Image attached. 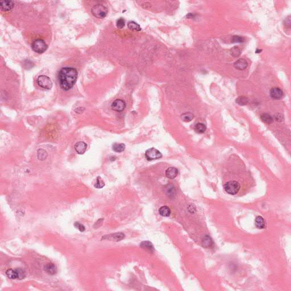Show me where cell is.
I'll use <instances>...</instances> for the list:
<instances>
[{"instance_id": "6da1fadb", "label": "cell", "mask_w": 291, "mask_h": 291, "mask_svg": "<svg viewBox=\"0 0 291 291\" xmlns=\"http://www.w3.org/2000/svg\"><path fill=\"white\" fill-rule=\"evenodd\" d=\"M78 76L76 69L72 67H64L60 70L58 74L60 86L63 91H69L75 84Z\"/></svg>"}, {"instance_id": "7a4b0ae2", "label": "cell", "mask_w": 291, "mask_h": 291, "mask_svg": "<svg viewBox=\"0 0 291 291\" xmlns=\"http://www.w3.org/2000/svg\"><path fill=\"white\" fill-rule=\"evenodd\" d=\"M6 275L11 279L22 280L26 276L25 271L21 268L9 269L6 271Z\"/></svg>"}, {"instance_id": "3957f363", "label": "cell", "mask_w": 291, "mask_h": 291, "mask_svg": "<svg viewBox=\"0 0 291 291\" xmlns=\"http://www.w3.org/2000/svg\"><path fill=\"white\" fill-rule=\"evenodd\" d=\"M108 13V10L105 6L97 4L93 7L92 9V14L97 18H105Z\"/></svg>"}, {"instance_id": "277c9868", "label": "cell", "mask_w": 291, "mask_h": 291, "mask_svg": "<svg viewBox=\"0 0 291 291\" xmlns=\"http://www.w3.org/2000/svg\"><path fill=\"white\" fill-rule=\"evenodd\" d=\"M240 184L236 181L227 182L224 185V189L225 191L231 195L236 194L240 190Z\"/></svg>"}, {"instance_id": "5b68a950", "label": "cell", "mask_w": 291, "mask_h": 291, "mask_svg": "<svg viewBox=\"0 0 291 291\" xmlns=\"http://www.w3.org/2000/svg\"><path fill=\"white\" fill-rule=\"evenodd\" d=\"M47 45L45 41L41 39H38L34 40L32 44V48L34 51L38 54H42L47 49Z\"/></svg>"}, {"instance_id": "8992f818", "label": "cell", "mask_w": 291, "mask_h": 291, "mask_svg": "<svg viewBox=\"0 0 291 291\" xmlns=\"http://www.w3.org/2000/svg\"><path fill=\"white\" fill-rule=\"evenodd\" d=\"M37 83L39 86L49 90L52 86V82L50 78L45 75H40L37 78Z\"/></svg>"}, {"instance_id": "52a82bcc", "label": "cell", "mask_w": 291, "mask_h": 291, "mask_svg": "<svg viewBox=\"0 0 291 291\" xmlns=\"http://www.w3.org/2000/svg\"><path fill=\"white\" fill-rule=\"evenodd\" d=\"M145 156L148 160H153L162 158L161 152L155 148H151L146 151Z\"/></svg>"}, {"instance_id": "ba28073f", "label": "cell", "mask_w": 291, "mask_h": 291, "mask_svg": "<svg viewBox=\"0 0 291 291\" xmlns=\"http://www.w3.org/2000/svg\"><path fill=\"white\" fill-rule=\"evenodd\" d=\"M125 237V235L122 233H117L114 234H110L108 235H104L102 238V240H109L111 241L118 242L122 239H123Z\"/></svg>"}, {"instance_id": "9c48e42d", "label": "cell", "mask_w": 291, "mask_h": 291, "mask_svg": "<svg viewBox=\"0 0 291 291\" xmlns=\"http://www.w3.org/2000/svg\"><path fill=\"white\" fill-rule=\"evenodd\" d=\"M126 104L125 102L121 99H117L115 100L111 104V108L116 111L121 112L124 110L126 108Z\"/></svg>"}, {"instance_id": "30bf717a", "label": "cell", "mask_w": 291, "mask_h": 291, "mask_svg": "<svg viewBox=\"0 0 291 291\" xmlns=\"http://www.w3.org/2000/svg\"><path fill=\"white\" fill-rule=\"evenodd\" d=\"M14 6V3L11 1H1L0 2V7L2 11H7L11 10Z\"/></svg>"}, {"instance_id": "8fae6325", "label": "cell", "mask_w": 291, "mask_h": 291, "mask_svg": "<svg viewBox=\"0 0 291 291\" xmlns=\"http://www.w3.org/2000/svg\"><path fill=\"white\" fill-rule=\"evenodd\" d=\"M234 66L236 69L243 71L245 70L246 68H247V67H248V63L245 59H240L234 63Z\"/></svg>"}, {"instance_id": "7c38bea8", "label": "cell", "mask_w": 291, "mask_h": 291, "mask_svg": "<svg viewBox=\"0 0 291 291\" xmlns=\"http://www.w3.org/2000/svg\"><path fill=\"white\" fill-rule=\"evenodd\" d=\"M270 95L273 99H280L283 96V92L279 88H274L270 91Z\"/></svg>"}, {"instance_id": "4fadbf2b", "label": "cell", "mask_w": 291, "mask_h": 291, "mask_svg": "<svg viewBox=\"0 0 291 291\" xmlns=\"http://www.w3.org/2000/svg\"><path fill=\"white\" fill-rule=\"evenodd\" d=\"M44 271L50 275H54L56 274L58 270L56 266L52 263H47L44 267Z\"/></svg>"}, {"instance_id": "5bb4252c", "label": "cell", "mask_w": 291, "mask_h": 291, "mask_svg": "<svg viewBox=\"0 0 291 291\" xmlns=\"http://www.w3.org/2000/svg\"><path fill=\"white\" fill-rule=\"evenodd\" d=\"M87 145L84 142H77L74 145V149L80 155L84 154L86 150Z\"/></svg>"}, {"instance_id": "9a60e30c", "label": "cell", "mask_w": 291, "mask_h": 291, "mask_svg": "<svg viewBox=\"0 0 291 291\" xmlns=\"http://www.w3.org/2000/svg\"><path fill=\"white\" fill-rule=\"evenodd\" d=\"M178 175V170L174 167H170L166 171V176L171 179H175Z\"/></svg>"}, {"instance_id": "2e32d148", "label": "cell", "mask_w": 291, "mask_h": 291, "mask_svg": "<svg viewBox=\"0 0 291 291\" xmlns=\"http://www.w3.org/2000/svg\"><path fill=\"white\" fill-rule=\"evenodd\" d=\"M140 246L143 249L145 250L146 251L150 252V253H153L155 251V249L153 245L151 242L146 241H143L141 244Z\"/></svg>"}, {"instance_id": "e0dca14e", "label": "cell", "mask_w": 291, "mask_h": 291, "mask_svg": "<svg viewBox=\"0 0 291 291\" xmlns=\"http://www.w3.org/2000/svg\"><path fill=\"white\" fill-rule=\"evenodd\" d=\"M159 214L163 217H168L171 215V210L167 206L162 207L159 210Z\"/></svg>"}, {"instance_id": "ac0fdd59", "label": "cell", "mask_w": 291, "mask_h": 291, "mask_svg": "<svg viewBox=\"0 0 291 291\" xmlns=\"http://www.w3.org/2000/svg\"><path fill=\"white\" fill-rule=\"evenodd\" d=\"M127 26L129 29L132 31L139 32L141 30V27L139 25L134 21H130L127 24Z\"/></svg>"}, {"instance_id": "d6986e66", "label": "cell", "mask_w": 291, "mask_h": 291, "mask_svg": "<svg viewBox=\"0 0 291 291\" xmlns=\"http://www.w3.org/2000/svg\"><path fill=\"white\" fill-rule=\"evenodd\" d=\"M255 223L256 226L260 229H264L265 227V222H264V219L261 216H257L256 218Z\"/></svg>"}, {"instance_id": "ffe728a7", "label": "cell", "mask_w": 291, "mask_h": 291, "mask_svg": "<svg viewBox=\"0 0 291 291\" xmlns=\"http://www.w3.org/2000/svg\"><path fill=\"white\" fill-rule=\"evenodd\" d=\"M260 118L266 123H271L273 121V117L268 113H263L260 115Z\"/></svg>"}, {"instance_id": "44dd1931", "label": "cell", "mask_w": 291, "mask_h": 291, "mask_svg": "<svg viewBox=\"0 0 291 291\" xmlns=\"http://www.w3.org/2000/svg\"><path fill=\"white\" fill-rule=\"evenodd\" d=\"M206 126L201 123H198L194 127V130L197 133H203L206 130Z\"/></svg>"}, {"instance_id": "7402d4cb", "label": "cell", "mask_w": 291, "mask_h": 291, "mask_svg": "<svg viewBox=\"0 0 291 291\" xmlns=\"http://www.w3.org/2000/svg\"><path fill=\"white\" fill-rule=\"evenodd\" d=\"M125 149V145L123 143H114L113 146V150L117 152H121Z\"/></svg>"}, {"instance_id": "603a6c76", "label": "cell", "mask_w": 291, "mask_h": 291, "mask_svg": "<svg viewBox=\"0 0 291 291\" xmlns=\"http://www.w3.org/2000/svg\"><path fill=\"white\" fill-rule=\"evenodd\" d=\"M194 118V115L191 113H185L182 114L181 116V118L182 120L184 122H190Z\"/></svg>"}, {"instance_id": "cb8c5ba5", "label": "cell", "mask_w": 291, "mask_h": 291, "mask_svg": "<svg viewBox=\"0 0 291 291\" xmlns=\"http://www.w3.org/2000/svg\"><path fill=\"white\" fill-rule=\"evenodd\" d=\"M202 245H203L204 247H211V246L212 245V244H213L212 240V239H211V238L209 236H208V235L205 236V237L203 238V239H202Z\"/></svg>"}, {"instance_id": "d4e9b609", "label": "cell", "mask_w": 291, "mask_h": 291, "mask_svg": "<svg viewBox=\"0 0 291 291\" xmlns=\"http://www.w3.org/2000/svg\"><path fill=\"white\" fill-rule=\"evenodd\" d=\"M166 192L168 196L169 197H172L175 195V189L172 185H169L166 187Z\"/></svg>"}, {"instance_id": "484cf974", "label": "cell", "mask_w": 291, "mask_h": 291, "mask_svg": "<svg viewBox=\"0 0 291 291\" xmlns=\"http://www.w3.org/2000/svg\"><path fill=\"white\" fill-rule=\"evenodd\" d=\"M249 102V100L247 97H243V96H241V97H238L237 99H236V103L239 105H242V106H243V105H246Z\"/></svg>"}, {"instance_id": "4316f807", "label": "cell", "mask_w": 291, "mask_h": 291, "mask_svg": "<svg viewBox=\"0 0 291 291\" xmlns=\"http://www.w3.org/2000/svg\"><path fill=\"white\" fill-rule=\"evenodd\" d=\"M47 153L43 149H39L38 151V158L40 160H45L47 157Z\"/></svg>"}, {"instance_id": "83f0119b", "label": "cell", "mask_w": 291, "mask_h": 291, "mask_svg": "<svg viewBox=\"0 0 291 291\" xmlns=\"http://www.w3.org/2000/svg\"><path fill=\"white\" fill-rule=\"evenodd\" d=\"M105 182L102 180L101 177L99 176V177L97 178L96 180V183L95 184V188H98V189L103 188L105 186Z\"/></svg>"}, {"instance_id": "f1b7e54d", "label": "cell", "mask_w": 291, "mask_h": 291, "mask_svg": "<svg viewBox=\"0 0 291 291\" xmlns=\"http://www.w3.org/2000/svg\"><path fill=\"white\" fill-rule=\"evenodd\" d=\"M241 50L238 47H234L230 50V54L231 56L237 58L241 54Z\"/></svg>"}, {"instance_id": "f546056e", "label": "cell", "mask_w": 291, "mask_h": 291, "mask_svg": "<svg viewBox=\"0 0 291 291\" xmlns=\"http://www.w3.org/2000/svg\"><path fill=\"white\" fill-rule=\"evenodd\" d=\"M244 41L245 39L242 36H233L231 39V42L233 43H243L244 42Z\"/></svg>"}, {"instance_id": "4dcf8cb0", "label": "cell", "mask_w": 291, "mask_h": 291, "mask_svg": "<svg viewBox=\"0 0 291 291\" xmlns=\"http://www.w3.org/2000/svg\"><path fill=\"white\" fill-rule=\"evenodd\" d=\"M116 25H117V27L118 29H122L123 27H124V26L125 25V20L123 18H120V19H118L117 21Z\"/></svg>"}, {"instance_id": "1f68e13d", "label": "cell", "mask_w": 291, "mask_h": 291, "mask_svg": "<svg viewBox=\"0 0 291 291\" xmlns=\"http://www.w3.org/2000/svg\"><path fill=\"white\" fill-rule=\"evenodd\" d=\"M74 227L80 231L81 232H83L85 231V226L81 224L80 222H76L74 223Z\"/></svg>"}, {"instance_id": "d6a6232c", "label": "cell", "mask_w": 291, "mask_h": 291, "mask_svg": "<svg viewBox=\"0 0 291 291\" xmlns=\"http://www.w3.org/2000/svg\"><path fill=\"white\" fill-rule=\"evenodd\" d=\"M103 221H104V219L103 218H101V219H99L96 222V223L94 225V227L95 228H98L99 227H100L102 224H100V223H103Z\"/></svg>"}, {"instance_id": "836d02e7", "label": "cell", "mask_w": 291, "mask_h": 291, "mask_svg": "<svg viewBox=\"0 0 291 291\" xmlns=\"http://www.w3.org/2000/svg\"><path fill=\"white\" fill-rule=\"evenodd\" d=\"M284 24L287 27H290V26H291V19H290V17L286 19V21L284 22Z\"/></svg>"}, {"instance_id": "e575fe53", "label": "cell", "mask_w": 291, "mask_h": 291, "mask_svg": "<svg viewBox=\"0 0 291 291\" xmlns=\"http://www.w3.org/2000/svg\"><path fill=\"white\" fill-rule=\"evenodd\" d=\"M275 119L276 121H279V119H280V121H281L282 120V115L280 114H277L276 117H275Z\"/></svg>"}]
</instances>
